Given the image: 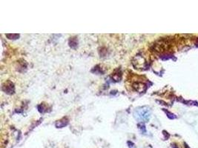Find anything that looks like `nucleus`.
<instances>
[{
    "label": "nucleus",
    "instance_id": "nucleus-3",
    "mask_svg": "<svg viewBox=\"0 0 198 148\" xmlns=\"http://www.w3.org/2000/svg\"><path fill=\"white\" fill-rule=\"evenodd\" d=\"M68 119L65 117L63 118L62 119L58 120V121H56L55 126L57 128H63V127H65L66 125H68Z\"/></svg>",
    "mask_w": 198,
    "mask_h": 148
},
{
    "label": "nucleus",
    "instance_id": "nucleus-9",
    "mask_svg": "<svg viewBox=\"0 0 198 148\" xmlns=\"http://www.w3.org/2000/svg\"><path fill=\"white\" fill-rule=\"evenodd\" d=\"M185 147H186V148H189V147H188V146H187V145H186V146H185Z\"/></svg>",
    "mask_w": 198,
    "mask_h": 148
},
{
    "label": "nucleus",
    "instance_id": "nucleus-2",
    "mask_svg": "<svg viewBox=\"0 0 198 148\" xmlns=\"http://www.w3.org/2000/svg\"><path fill=\"white\" fill-rule=\"evenodd\" d=\"M2 90L8 94H12L14 92V85L11 82H8L4 84L3 87H2Z\"/></svg>",
    "mask_w": 198,
    "mask_h": 148
},
{
    "label": "nucleus",
    "instance_id": "nucleus-7",
    "mask_svg": "<svg viewBox=\"0 0 198 148\" xmlns=\"http://www.w3.org/2000/svg\"><path fill=\"white\" fill-rule=\"evenodd\" d=\"M128 144H129V145H132V142H130V141H129V142H128ZM129 147H133V145H129Z\"/></svg>",
    "mask_w": 198,
    "mask_h": 148
},
{
    "label": "nucleus",
    "instance_id": "nucleus-1",
    "mask_svg": "<svg viewBox=\"0 0 198 148\" xmlns=\"http://www.w3.org/2000/svg\"><path fill=\"white\" fill-rule=\"evenodd\" d=\"M150 110L147 107H138L134 110V118L139 121H147L150 118Z\"/></svg>",
    "mask_w": 198,
    "mask_h": 148
},
{
    "label": "nucleus",
    "instance_id": "nucleus-8",
    "mask_svg": "<svg viewBox=\"0 0 198 148\" xmlns=\"http://www.w3.org/2000/svg\"><path fill=\"white\" fill-rule=\"evenodd\" d=\"M172 147H173V148H178L177 146H176V145H172Z\"/></svg>",
    "mask_w": 198,
    "mask_h": 148
},
{
    "label": "nucleus",
    "instance_id": "nucleus-4",
    "mask_svg": "<svg viewBox=\"0 0 198 148\" xmlns=\"http://www.w3.org/2000/svg\"><path fill=\"white\" fill-rule=\"evenodd\" d=\"M133 87L135 88L136 90L139 91V92H143V90H145V84L142 83H135Z\"/></svg>",
    "mask_w": 198,
    "mask_h": 148
},
{
    "label": "nucleus",
    "instance_id": "nucleus-6",
    "mask_svg": "<svg viewBox=\"0 0 198 148\" xmlns=\"http://www.w3.org/2000/svg\"><path fill=\"white\" fill-rule=\"evenodd\" d=\"M69 44H70V46L72 48H76V46H77V41H73V39L72 38L71 40H70V42H69Z\"/></svg>",
    "mask_w": 198,
    "mask_h": 148
},
{
    "label": "nucleus",
    "instance_id": "nucleus-5",
    "mask_svg": "<svg viewBox=\"0 0 198 148\" xmlns=\"http://www.w3.org/2000/svg\"><path fill=\"white\" fill-rule=\"evenodd\" d=\"M6 36L8 37L10 40H13L12 38H13V40H16L17 38L20 37V35L19 34H6Z\"/></svg>",
    "mask_w": 198,
    "mask_h": 148
}]
</instances>
